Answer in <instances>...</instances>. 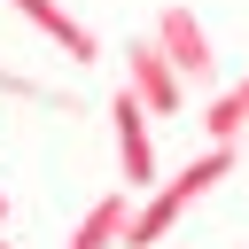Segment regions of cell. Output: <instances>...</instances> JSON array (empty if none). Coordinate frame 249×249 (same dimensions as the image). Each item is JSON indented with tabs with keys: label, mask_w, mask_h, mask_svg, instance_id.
<instances>
[{
	"label": "cell",
	"mask_w": 249,
	"mask_h": 249,
	"mask_svg": "<svg viewBox=\"0 0 249 249\" xmlns=\"http://www.w3.org/2000/svg\"><path fill=\"white\" fill-rule=\"evenodd\" d=\"M226 179H233V148H202L195 163H179V171H171L156 195H140L124 249H156V241H163V233H171V226H179V218H187V210H195L210 187H226Z\"/></svg>",
	"instance_id": "6da1fadb"
},
{
	"label": "cell",
	"mask_w": 249,
	"mask_h": 249,
	"mask_svg": "<svg viewBox=\"0 0 249 249\" xmlns=\"http://www.w3.org/2000/svg\"><path fill=\"white\" fill-rule=\"evenodd\" d=\"M156 47H163V62L187 78V93H202V86H218V47H210V31H202V16L187 8V0H163L156 8V31H148Z\"/></svg>",
	"instance_id": "7a4b0ae2"
},
{
	"label": "cell",
	"mask_w": 249,
	"mask_h": 249,
	"mask_svg": "<svg viewBox=\"0 0 249 249\" xmlns=\"http://www.w3.org/2000/svg\"><path fill=\"white\" fill-rule=\"evenodd\" d=\"M124 93H132L148 117H179V109H187V78L163 62L156 39H132V47H124Z\"/></svg>",
	"instance_id": "3957f363"
},
{
	"label": "cell",
	"mask_w": 249,
	"mask_h": 249,
	"mask_svg": "<svg viewBox=\"0 0 249 249\" xmlns=\"http://www.w3.org/2000/svg\"><path fill=\"white\" fill-rule=\"evenodd\" d=\"M0 8H16L54 54H70V62H101V39H93V23H86L70 0H0Z\"/></svg>",
	"instance_id": "277c9868"
},
{
	"label": "cell",
	"mask_w": 249,
	"mask_h": 249,
	"mask_svg": "<svg viewBox=\"0 0 249 249\" xmlns=\"http://www.w3.org/2000/svg\"><path fill=\"white\" fill-rule=\"evenodd\" d=\"M109 132H117V163H124V187L132 195H156V140H148V109L117 86L109 101Z\"/></svg>",
	"instance_id": "5b68a950"
},
{
	"label": "cell",
	"mask_w": 249,
	"mask_h": 249,
	"mask_svg": "<svg viewBox=\"0 0 249 249\" xmlns=\"http://www.w3.org/2000/svg\"><path fill=\"white\" fill-rule=\"evenodd\" d=\"M132 210H140V195L132 187H109L86 218H78V233H70V249H124V233H132Z\"/></svg>",
	"instance_id": "8992f818"
},
{
	"label": "cell",
	"mask_w": 249,
	"mask_h": 249,
	"mask_svg": "<svg viewBox=\"0 0 249 249\" xmlns=\"http://www.w3.org/2000/svg\"><path fill=\"white\" fill-rule=\"evenodd\" d=\"M202 140H210V148H241V140H249V78H233L226 93L202 101Z\"/></svg>",
	"instance_id": "52a82bcc"
},
{
	"label": "cell",
	"mask_w": 249,
	"mask_h": 249,
	"mask_svg": "<svg viewBox=\"0 0 249 249\" xmlns=\"http://www.w3.org/2000/svg\"><path fill=\"white\" fill-rule=\"evenodd\" d=\"M0 226H8V195H0Z\"/></svg>",
	"instance_id": "ba28073f"
},
{
	"label": "cell",
	"mask_w": 249,
	"mask_h": 249,
	"mask_svg": "<svg viewBox=\"0 0 249 249\" xmlns=\"http://www.w3.org/2000/svg\"><path fill=\"white\" fill-rule=\"evenodd\" d=\"M0 249H8V233H0Z\"/></svg>",
	"instance_id": "9c48e42d"
}]
</instances>
